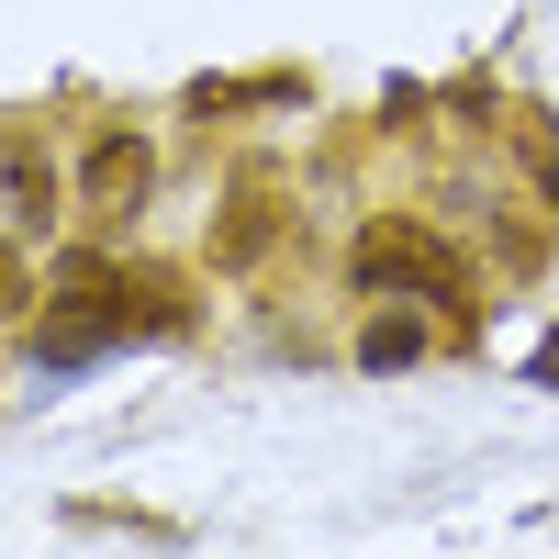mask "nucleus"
<instances>
[{
    "instance_id": "f257e3e1",
    "label": "nucleus",
    "mask_w": 559,
    "mask_h": 559,
    "mask_svg": "<svg viewBox=\"0 0 559 559\" xmlns=\"http://www.w3.org/2000/svg\"><path fill=\"white\" fill-rule=\"evenodd\" d=\"M358 280H403V292H426V302H459L448 247H426L414 224H381V236H358Z\"/></svg>"
},
{
    "instance_id": "f03ea898",
    "label": "nucleus",
    "mask_w": 559,
    "mask_h": 559,
    "mask_svg": "<svg viewBox=\"0 0 559 559\" xmlns=\"http://www.w3.org/2000/svg\"><path fill=\"white\" fill-rule=\"evenodd\" d=\"M146 202V146L134 134H102L90 146V213H134Z\"/></svg>"
},
{
    "instance_id": "7ed1b4c3",
    "label": "nucleus",
    "mask_w": 559,
    "mask_h": 559,
    "mask_svg": "<svg viewBox=\"0 0 559 559\" xmlns=\"http://www.w3.org/2000/svg\"><path fill=\"white\" fill-rule=\"evenodd\" d=\"M0 179H12V224H45V202H57V179H45V157H0Z\"/></svg>"
},
{
    "instance_id": "20e7f679",
    "label": "nucleus",
    "mask_w": 559,
    "mask_h": 559,
    "mask_svg": "<svg viewBox=\"0 0 559 559\" xmlns=\"http://www.w3.org/2000/svg\"><path fill=\"white\" fill-rule=\"evenodd\" d=\"M414 347H426V336H414V324H369V336H358V358H369V369H403Z\"/></svg>"
},
{
    "instance_id": "39448f33",
    "label": "nucleus",
    "mask_w": 559,
    "mask_h": 559,
    "mask_svg": "<svg viewBox=\"0 0 559 559\" xmlns=\"http://www.w3.org/2000/svg\"><path fill=\"white\" fill-rule=\"evenodd\" d=\"M537 369H548V381H559V336H548V358H537Z\"/></svg>"
}]
</instances>
